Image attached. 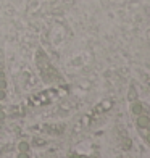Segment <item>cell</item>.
<instances>
[{
	"label": "cell",
	"instance_id": "obj_1",
	"mask_svg": "<svg viewBox=\"0 0 150 158\" xmlns=\"http://www.w3.org/2000/svg\"><path fill=\"white\" fill-rule=\"evenodd\" d=\"M35 61H37V68H39V71H40L42 77H44V81L52 82V81H55V79L58 77L56 69L52 66V64H50L47 55L42 52V50H39L37 55H35Z\"/></svg>",
	"mask_w": 150,
	"mask_h": 158
},
{
	"label": "cell",
	"instance_id": "obj_2",
	"mask_svg": "<svg viewBox=\"0 0 150 158\" xmlns=\"http://www.w3.org/2000/svg\"><path fill=\"white\" fill-rule=\"evenodd\" d=\"M58 95L56 89H47L44 92H39L29 98V105L31 106H40V105H45V103H50L52 100Z\"/></svg>",
	"mask_w": 150,
	"mask_h": 158
},
{
	"label": "cell",
	"instance_id": "obj_3",
	"mask_svg": "<svg viewBox=\"0 0 150 158\" xmlns=\"http://www.w3.org/2000/svg\"><path fill=\"white\" fill-rule=\"evenodd\" d=\"M137 126H139V131L148 129L150 127V118L147 114H137Z\"/></svg>",
	"mask_w": 150,
	"mask_h": 158
},
{
	"label": "cell",
	"instance_id": "obj_4",
	"mask_svg": "<svg viewBox=\"0 0 150 158\" xmlns=\"http://www.w3.org/2000/svg\"><path fill=\"white\" fill-rule=\"evenodd\" d=\"M140 111H142V105H140V103H134V105H132V113L140 114Z\"/></svg>",
	"mask_w": 150,
	"mask_h": 158
},
{
	"label": "cell",
	"instance_id": "obj_5",
	"mask_svg": "<svg viewBox=\"0 0 150 158\" xmlns=\"http://www.w3.org/2000/svg\"><path fill=\"white\" fill-rule=\"evenodd\" d=\"M19 158H27V156H26V155L23 153V155H19Z\"/></svg>",
	"mask_w": 150,
	"mask_h": 158
}]
</instances>
